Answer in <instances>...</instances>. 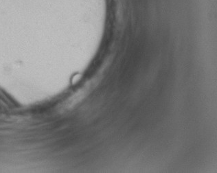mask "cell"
Instances as JSON below:
<instances>
[{
    "mask_svg": "<svg viewBox=\"0 0 217 173\" xmlns=\"http://www.w3.org/2000/svg\"><path fill=\"white\" fill-rule=\"evenodd\" d=\"M80 78H81V75L79 74H75L74 76H73V77L72 78V79H71V83L72 84V85H75L76 83H77L79 80L80 79Z\"/></svg>",
    "mask_w": 217,
    "mask_h": 173,
    "instance_id": "1",
    "label": "cell"
}]
</instances>
